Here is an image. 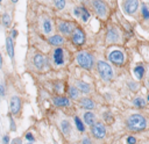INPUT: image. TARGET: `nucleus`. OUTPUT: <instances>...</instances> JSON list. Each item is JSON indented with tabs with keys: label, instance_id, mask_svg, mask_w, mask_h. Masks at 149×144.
<instances>
[{
	"label": "nucleus",
	"instance_id": "1",
	"mask_svg": "<svg viewBox=\"0 0 149 144\" xmlns=\"http://www.w3.org/2000/svg\"><path fill=\"white\" fill-rule=\"evenodd\" d=\"M127 127L133 131H142L147 127L146 118L140 114H133L127 118Z\"/></svg>",
	"mask_w": 149,
	"mask_h": 144
},
{
	"label": "nucleus",
	"instance_id": "2",
	"mask_svg": "<svg viewBox=\"0 0 149 144\" xmlns=\"http://www.w3.org/2000/svg\"><path fill=\"white\" fill-rule=\"evenodd\" d=\"M77 63L80 67L85 69V70H91L93 67V64H94V58L93 56L90 53V52H86V51H80L78 52L77 57Z\"/></svg>",
	"mask_w": 149,
	"mask_h": 144
},
{
	"label": "nucleus",
	"instance_id": "3",
	"mask_svg": "<svg viewBox=\"0 0 149 144\" xmlns=\"http://www.w3.org/2000/svg\"><path fill=\"white\" fill-rule=\"evenodd\" d=\"M97 69H98V72L100 74V77L106 81H109L114 75L113 69L109 66V64H107L104 60H99L97 63Z\"/></svg>",
	"mask_w": 149,
	"mask_h": 144
},
{
	"label": "nucleus",
	"instance_id": "4",
	"mask_svg": "<svg viewBox=\"0 0 149 144\" xmlns=\"http://www.w3.org/2000/svg\"><path fill=\"white\" fill-rule=\"evenodd\" d=\"M92 7L94 9V12L97 13V15H99L100 17H105L107 15V5L105 3V1L102 0H92Z\"/></svg>",
	"mask_w": 149,
	"mask_h": 144
},
{
	"label": "nucleus",
	"instance_id": "5",
	"mask_svg": "<svg viewBox=\"0 0 149 144\" xmlns=\"http://www.w3.org/2000/svg\"><path fill=\"white\" fill-rule=\"evenodd\" d=\"M108 60L115 65H122L125 63V55L120 50H113L108 53Z\"/></svg>",
	"mask_w": 149,
	"mask_h": 144
},
{
	"label": "nucleus",
	"instance_id": "6",
	"mask_svg": "<svg viewBox=\"0 0 149 144\" xmlns=\"http://www.w3.org/2000/svg\"><path fill=\"white\" fill-rule=\"evenodd\" d=\"M72 42L76 45H83L85 43V33L81 28L77 27L72 31Z\"/></svg>",
	"mask_w": 149,
	"mask_h": 144
},
{
	"label": "nucleus",
	"instance_id": "7",
	"mask_svg": "<svg viewBox=\"0 0 149 144\" xmlns=\"http://www.w3.org/2000/svg\"><path fill=\"white\" fill-rule=\"evenodd\" d=\"M93 127L91 128V131L93 134V136L98 139H101L106 136V128L101 122H97L95 124H92Z\"/></svg>",
	"mask_w": 149,
	"mask_h": 144
},
{
	"label": "nucleus",
	"instance_id": "8",
	"mask_svg": "<svg viewBox=\"0 0 149 144\" xmlns=\"http://www.w3.org/2000/svg\"><path fill=\"white\" fill-rule=\"evenodd\" d=\"M139 8V0H123V9L127 14H134Z\"/></svg>",
	"mask_w": 149,
	"mask_h": 144
},
{
	"label": "nucleus",
	"instance_id": "9",
	"mask_svg": "<svg viewBox=\"0 0 149 144\" xmlns=\"http://www.w3.org/2000/svg\"><path fill=\"white\" fill-rule=\"evenodd\" d=\"M74 28H76V27H74V23L69 22V21H62V22H59V24H58L59 31H61L62 34H64V35H70V34H72V31H73Z\"/></svg>",
	"mask_w": 149,
	"mask_h": 144
},
{
	"label": "nucleus",
	"instance_id": "10",
	"mask_svg": "<svg viewBox=\"0 0 149 144\" xmlns=\"http://www.w3.org/2000/svg\"><path fill=\"white\" fill-rule=\"evenodd\" d=\"M54 62L56 65H62L64 63V51L62 48H56L54 50Z\"/></svg>",
	"mask_w": 149,
	"mask_h": 144
},
{
	"label": "nucleus",
	"instance_id": "11",
	"mask_svg": "<svg viewBox=\"0 0 149 144\" xmlns=\"http://www.w3.org/2000/svg\"><path fill=\"white\" fill-rule=\"evenodd\" d=\"M20 108H21V100H20V98L19 96H13L10 99V111H12V114H14V115L19 114Z\"/></svg>",
	"mask_w": 149,
	"mask_h": 144
},
{
	"label": "nucleus",
	"instance_id": "12",
	"mask_svg": "<svg viewBox=\"0 0 149 144\" xmlns=\"http://www.w3.org/2000/svg\"><path fill=\"white\" fill-rule=\"evenodd\" d=\"M45 58L41 55V53H36L35 56H34V58H33V63H34V65L38 69V70H42L44 66H45Z\"/></svg>",
	"mask_w": 149,
	"mask_h": 144
},
{
	"label": "nucleus",
	"instance_id": "13",
	"mask_svg": "<svg viewBox=\"0 0 149 144\" xmlns=\"http://www.w3.org/2000/svg\"><path fill=\"white\" fill-rule=\"evenodd\" d=\"M52 102L58 107H68V106H70V101L65 96H55L52 99Z\"/></svg>",
	"mask_w": 149,
	"mask_h": 144
},
{
	"label": "nucleus",
	"instance_id": "14",
	"mask_svg": "<svg viewBox=\"0 0 149 144\" xmlns=\"http://www.w3.org/2000/svg\"><path fill=\"white\" fill-rule=\"evenodd\" d=\"M6 50H7L8 56L13 59L14 58V44H13V38L10 36L6 38Z\"/></svg>",
	"mask_w": 149,
	"mask_h": 144
},
{
	"label": "nucleus",
	"instance_id": "15",
	"mask_svg": "<svg viewBox=\"0 0 149 144\" xmlns=\"http://www.w3.org/2000/svg\"><path fill=\"white\" fill-rule=\"evenodd\" d=\"M48 42L51 44V45H55V46H58V45H62L64 43V38L61 36V35H54L51 37L48 38Z\"/></svg>",
	"mask_w": 149,
	"mask_h": 144
},
{
	"label": "nucleus",
	"instance_id": "16",
	"mask_svg": "<svg viewBox=\"0 0 149 144\" xmlns=\"http://www.w3.org/2000/svg\"><path fill=\"white\" fill-rule=\"evenodd\" d=\"M118 39H119V34H118L116 29L109 28L107 31V41L108 42H116Z\"/></svg>",
	"mask_w": 149,
	"mask_h": 144
},
{
	"label": "nucleus",
	"instance_id": "17",
	"mask_svg": "<svg viewBox=\"0 0 149 144\" xmlns=\"http://www.w3.org/2000/svg\"><path fill=\"white\" fill-rule=\"evenodd\" d=\"M80 105H81V107H84L85 109H93V108H94V102H93L91 99H88V98H83V99H80Z\"/></svg>",
	"mask_w": 149,
	"mask_h": 144
},
{
	"label": "nucleus",
	"instance_id": "18",
	"mask_svg": "<svg viewBox=\"0 0 149 144\" xmlns=\"http://www.w3.org/2000/svg\"><path fill=\"white\" fill-rule=\"evenodd\" d=\"M144 72H146V70H144V66H143V65H137V66L134 69V73H135V75H136V78H137L139 80H141V79L143 78Z\"/></svg>",
	"mask_w": 149,
	"mask_h": 144
},
{
	"label": "nucleus",
	"instance_id": "19",
	"mask_svg": "<svg viewBox=\"0 0 149 144\" xmlns=\"http://www.w3.org/2000/svg\"><path fill=\"white\" fill-rule=\"evenodd\" d=\"M84 121H85V123H86V124L92 125V124L94 123V114H93V113H91V111L85 113V114H84Z\"/></svg>",
	"mask_w": 149,
	"mask_h": 144
},
{
	"label": "nucleus",
	"instance_id": "20",
	"mask_svg": "<svg viewBox=\"0 0 149 144\" xmlns=\"http://www.w3.org/2000/svg\"><path fill=\"white\" fill-rule=\"evenodd\" d=\"M10 21H12L10 15H9L8 13H3V14H2V16H1V22H2V26H3L5 28H8V27L10 26Z\"/></svg>",
	"mask_w": 149,
	"mask_h": 144
},
{
	"label": "nucleus",
	"instance_id": "21",
	"mask_svg": "<svg viewBox=\"0 0 149 144\" xmlns=\"http://www.w3.org/2000/svg\"><path fill=\"white\" fill-rule=\"evenodd\" d=\"M78 88L83 92V93H88L90 91H91V87H90V85L88 84H86V82H84V81H78Z\"/></svg>",
	"mask_w": 149,
	"mask_h": 144
},
{
	"label": "nucleus",
	"instance_id": "22",
	"mask_svg": "<svg viewBox=\"0 0 149 144\" xmlns=\"http://www.w3.org/2000/svg\"><path fill=\"white\" fill-rule=\"evenodd\" d=\"M80 8V17H81V20L84 21V22H86L87 20H88V17H90V13H88V10L84 7V6H81V7H79Z\"/></svg>",
	"mask_w": 149,
	"mask_h": 144
},
{
	"label": "nucleus",
	"instance_id": "23",
	"mask_svg": "<svg viewBox=\"0 0 149 144\" xmlns=\"http://www.w3.org/2000/svg\"><path fill=\"white\" fill-rule=\"evenodd\" d=\"M134 105L137 108H144L146 107V101L142 98H135L134 99Z\"/></svg>",
	"mask_w": 149,
	"mask_h": 144
},
{
	"label": "nucleus",
	"instance_id": "24",
	"mask_svg": "<svg viewBox=\"0 0 149 144\" xmlns=\"http://www.w3.org/2000/svg\"><path fill=\"white\" fill-rule=\"evenodd\" d=\"M61 128H62V131H63V134L68 135V134L70 132V123H69L68 121H62Z\"/></svg>",
	"mask_w": 149,
	"mask_h": 144
},
{
	"label": "nucleus",
	"instance_id": "25",
	"mask_svg": "<svg viewBox=\"0 0 149 144\" xmlns=\"http://www.w3.org/2000/svg\"><path fill=\"white\" fill-rule=\"evenodd\" d=\"M43 30H44V33L45 34H49L50 31H51V22H50V20H44V22H43Z\"/></svg>",
	"mask_w": 149,
	"mask_h": 144
},
{
	"label": "nucleus",
	"instance_id": "26",
	"mask_svg": "<svg viewBox=\"0 0 149 144\" xmlns=\"http://www.w3.org/2000/svg\"><path fill=\"white\" fill-rule=\"evenodd\" d=\"M141 13L143 15V19L144 20H148L149 19V10H148V7L146 3H142V8H141Z\"/></svg>",
	"mask_w": 149,
	"mask_h": 144
},
{
	"label": "nucleus",
	"instance_id": "27",
	"mask_svg": "<svg viewBox=\"0 0 149 144\" xmlns=\"http://www.w3.org/2000/svg\"><path fill=\"white\" fill-rule=\"evenodd\" d=\"M74 123H76L77 129H78L79 131H84V130H85V127H84V124H83V122L80 121V118H79V117L74 116Z\"/></svg>",
	"mask_w": 149,
	"mask_h": 144
},
{
	"label": "nucleus",
	"instance_id": "28",
	"mask_svg": "<svg viewBox=\"0 0 149 144\" xmlns=\"http://www.w3.org/2000/svg\"><path fill=\"white\" fill-rule=\"evenodd\" d=\"M65 0H54V5L57 9H63L65 7Z\"/></svg>",
	"mask_w": 149,
	"mask_h": 144
},
{
	"label": "nucleus",
	"instance_id": "29",
	"mask_svg": "<svg viewBox=\"0 0 149 144\" xmlns=\"http://www.w3.org/2000/svg\"><path fill=\"white\" fill-rule=\"evenodd\" d=\"M69 94H70V98H71V99H77L79 93H78V89H77L76 87H70Z\"/></svg>",
	"mask_w": 149,
	"mask_h": 144
},
{
	"label": "nucleus",
	"instance_id": "30",
	"mask_svg": "<svg viewBox=\"0 0 149 144\" xmlns=\"http://www.w3.org/2000/svg\"><path fill=\"white\" fill-rule=\"evenodd\" d=\"M104 117H105V121H106L107 123H112V122H113V116H112V114H111L109 111H106V113L104 114Z\"/></svg>",
	"mask_w": 149,
	"mask_h": 144
},
{
	"label": "nucleus",
	"instance_id": "31",
	"mask_svg": "<svg viewBox=\"0 0 149 144\" xmlns=\"http://www.w3.org/2000/svg\"><path fill=\"white\" fill-rule=\"evenodd\" d=\"M127 144H136V139L133 136H128L127 137Z\"/></svg>",
	"mask_w": 149,
	"mask_h": 144
},
{
	"label": "nucleus",
	"instance_id": "32",
	"mask_svg": "<svg viewBox=\"0 0 149 144\" xmlns=\"http://www.w3.org/2000/svg\"><path fill=\"white\" fill-rule=\"evenodd\" d=\"M26 139L29 141V142H34V141H35V137L33 136V134L28 132V134H26Z\"/></svg>",
	"mask_w": 149,
	"mask_h": 144
},
{
	"label": "nucleus",
	"instance_id": "33",
	"mask_svg": "<svg viewBox=\"0 0 149 144\" xmlns=\"http://www.w3.org/2000/svg\"><path fill=\"white\" fill-rule=\"evenodd\" d=\"M73 14L76 16H80V8L79 7H74L73 8Z\"/></svg>",
	"mask_w": 149,
	"mask_h": 144
},
{
	"label": "nucleus",
	"instance_id": "34",
	"mask_svg": "<svg viewBox=\"0 0 149 144\" xmlns=\"http://www.w3.org/2000/svg\"><path fill=\"white\" fill-rule=\"evenodd\" d=\"M9 121H10V130H12V131H15V130H16V128H15V123H14L13 118H12V117H9Z\"/></svg>",
	"mask_w": 149,
	"mask_h": 144
},
{
	"label": "nucleus",
	"instance_id": "35",
	"mask_svg": "<svg viewBox=\"0 0 149 144\" xmlns=\"http://www.w3.org/2000/svg\"><path fill=\"white\" fill-rule=\"evenodd\" d=\"M2 143L3 144H9V136H3V138H2Z\"/></svg>",
	"mask_w": 149,
	"mask_h": 144
},
{
	"label": "nucleus",
	"instance_id": "36",
	"mask_svg": "<svg viewBox=\"0 0 149 144\" xmlns=\"http://www.w3.org/2000/svg\"><path fill=\"white\" fill-rule=\"evenodd\" d=\"M5 95V87L3 85H0V96H3Z\"/></svg>",
	"mask_w": 149,
	"mask_h": 144
},
{
	"label": "nucleus",
	"instance_id": "37",
	"mask_svg": "<svg viewBox=\"0 0 149 144\" xmlns=\"http://www.w3.org/2000/svg\"><path fill=\"white\" fill-rule=\"evenodd\" d=\"M128 86H129V87H132V89H133V91H136V85H135L134 82H128Z\"/></svg>",
	"mask_w": 149,
	"mask_h": 144
},
{
	"label": "nucleus",
	"instance_id": "38",
	"mask_svg": "<svg viewBox=\"0 0 149 144\" xmlns=\"http://www.w3.org/2000/svg\"><path fill=\"white\" fill-rule=\"evenodd\" d=\"M83 144H92V143H91V141H90L87 137H85V138L83 139Z\"/></svg>",
	"mask_w": 149,
	"mask_h": 144
},
{
	"label": "nucleus",
	"instance_id": "39",
	"mask_svg": "<svg viewBox=\"0 0 149 144\" xmlns=\"http://www.w3.org/2000/svg\"><path fill=\"white\" fill-rule=\"evenodd\" d=\"M16 36H17V31H16V29H13V30H12V37L15 38Z\"/></svg>",
	"mask_w": 149,
	"mask_h": 144
},
{
	"label": "nucleus",
	"instance_id": "40",
	"mask_svg": "<svg viewBox=\"0 0 149 144\" xmlns=\"http://www.w3.org/2000/svg\"><path fill=\"white\" fill-rule=\"evenodd\" d=\"M12 144H21V139H20V138H15V139L12 142Z\"/></svg>",
	"mask_w": 149,
	"mask_h": 144
},
{
	"label": "nucleus",
	"instance_id": "41",
	"mask_svg": "<svg viewBox=\"0 0 149 144\" xmlns=\"http://www.w3.org/2000/svg\"><path fill=\"white\" fill-rule=\"evenodd\" d=\"M2 67V56H1V53H0V69Z\"/></svg>",
	"mask_w": 149,
	"mask_h": 144
},
{
	"label": "nucleus",
	"instance_id": "42",
	"mask_svg": "<svg viewBox=\"0 0 149 144\" xmlns=\"http://www.w3.org/2000/svg\"><path fill=\"white\" fill-rule=\"evenodd\" d=\"M10 1H12V2H13V3H16V2H17V1H19V0H10Z\"/></svg>",
	"mask_w": 149,
	"mask_h": 144
},
{
	"label": "nucleus",
	"instance_id": "43",
	"mask_svg": "<svg viewBox=\"0 0 149 144\" xmlns=\"http://www.w3.org/2000/svg\"><path fill=\"white\" fill-rule=\"evenodd\" d=\"M27 144H33V143H27Z\"/></svg>",
	"mask_w": 149,
	"mask_h": 144
},
{
	"label": "nucleus",
	"instance_id": "44",
	"mask_svg": "<svg viewBox=\"0 0 149 144\" xmlns=\"http://www.w3.org/2000/svg\"><path fill=\"white\" fill-rule=\"evenodd\" d=\"M1 1H2V0H0V2H1Z\"/></svg>",
	"mask_w": 149,
	"mask_h": 144
}]
</instances>
